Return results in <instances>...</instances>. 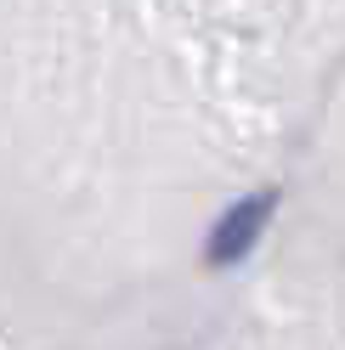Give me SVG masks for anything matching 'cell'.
I'll return each instance as SVG.
<instances>
[{
    "mask_svg": "<svg viewBox=\"0 0 345 350\" xmlns=\"http://www.w3.org/2000/svg\"><path fill=\"white\" fill-rule=\"evenodd\" d=\"M272 209H277V192H249V198H238L221 221L209 226V237H204V266L227 271V266H238V260H249V249L261 243L266 226H272Z\"/></svg>",
    "mask_w": 345,
    "mask_h": 350,
    "instance_id": "1",
    "label": "cell"
}]
</instances>
